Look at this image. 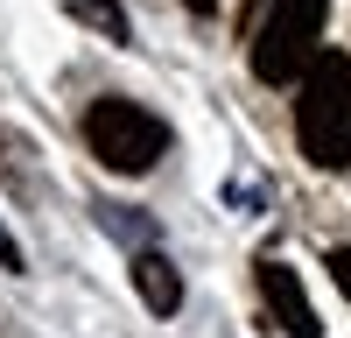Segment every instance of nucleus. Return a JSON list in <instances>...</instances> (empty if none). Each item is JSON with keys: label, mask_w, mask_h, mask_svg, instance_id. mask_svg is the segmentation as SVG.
<instances>
[{"label": "nucleus", "mask_w": 351, "mask_h": 338, "mask_svg": "<svg viewBox=\"0 0 351 338\" xmlns=\"http://www.w3.org/2000/svg\"><path fill=\"white\" fill-rule=\"evenodd\" d=\"M190 8H197V14H204V8H211V0H190Z\"/></svg>", "instance_id": "nucleus-8"}, {"label": "nucleus", "mask_w": 351, "mask_h": 338, "mask_svg": "<svg viewBox=\"0 0 351 338\" xmlns=\"http://www.w3.org/2000/svg\"><path fill=\"white\" fill-rule=\"evenodd\" d=\"M324 8L330 0H274L267 21L253 36V78L260 84H288L316 64V36H324Z\"/></svg>", "instance_id": "nucleus-3"}, {"label": "nucleus", "mask_w": 351, "mask_h": 338, "mask_svg": "<svg viewBox=\"0 0 351 338\" xmlns=\"http://www.w3.org/2000/svg\"><path fill=\"white\" fill-rule=\"evenodd\" d=\"M134 289H141V303H148L155 317H169V310L183 303V275H176L162 254H141V261H134Z\"/></svg>", "instance_id": "nucleus-5"}, {"label": "nucleus", "mask_w": 351, "mask_h": 338, "mask_svg": "<svg viewBox=\"0 0 351 338\" xmlns=\"http://www.w3.org/2000/svg\"><path fill=\"white\" fill-rule=\"evenodd\" d=\"M260 296H267L274 324L288 338H324V324H316V310H309V296H302V282H295L288 261H260Z\"/></svg>", "instance_id": "nucleus-4"}, {"label": "nucleus", "mask_w": 351, "mask_h": 338, "mask_svg": "<svg viewBox=\"0 0 351 338\" xmlns=\"http://www.w3.org/2000/svg\"><path fill=\"white\" fill-rule=\"evenodd\" d=\"M77 14H84V21H99V28H112V36H127V14H120V8H106V0H84Z\"/></svg>", "instance_id": "nucleus-6"}, {"label": "nucleus", "mask_w": 351, "mask_h": 338, "mask_svg": "<svg viewBox=\"0 0 351 338\" xmlns=\"http://www.w3.org/2000/svg\"><path fill=\"white\" fill-rule=\"evenodd\" d=\"M295 141H302V155L316 169H344L351 162V56L344 49H316V64L302 71Z\"/></svg>", "instance_id": "nucleus-1"}, {"label": "nucleus", "mask_w": 351, "mask_h": 338, "mask_svg": "<svg viewBox=\"0 0 351 338\" xmlns=\"http://www.w3.org/2000/svg\"><path fill=\"white\" fill-rule=\"evenodd\" d=\"M330 282H337L344 303H351V247H330Z\"/></svg>", "instance_id": "nucleus-7"}, {"label": "nucleus", "mask_w": 351, "mask_h": 338, "mask_svg": "<svg viewBox=\"0 0 351 338\" xmlns=\"http://www.w3.org/2000/svg\"><path fill=\"white\" fill-rule=\"evenodd\" d=\"M84 141H92V155L112 169V177H148V169L169 155V127L148 106H134V99H99L84 113Z\"/></svg>", "instance_id": "nucleus-2"}]
</instances>
